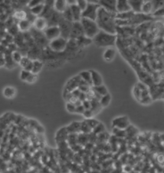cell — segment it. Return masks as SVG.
Listing matches in <instances>:
<instances>
[{
	"instance_id": "cell-44",
	"label": "cell",
	"mask_w": 164,
	"mask_h": 173,
	"mask_svg": "<svg viewBox=\"0 0 164 173\" xmlns=\"http://www.w3.org/2000/svg\"><path fill=\"white\" fill-rule=\"evenodd\" d=\"M31 72H29V71H26V70H21V74H20V78L21 80H24V81H26L27 79L29 78V76L31 75Z\"/></svg>"
},
{
	"instance_id": "cell-32",
	"label": "cell",
	"mask_w": 164,
	"mask_h": 173,
	"mask_svg": "<svg viewBox=\"0 0 164 173\" xmlns=\"http://www.w3.org/2000/svg\"><path fill=\"white\" fill-rule=\"evenodd\" d=\"M88 140V134H84V133H79L78 134V145H87Z\"/></svg>"
},
{
	"instance_id": "cell-45",
	"label": "cell",
	"mask_w": 164,
	"mask_h": 173,
	"mask_svg": "<svg viewBox=\"0 0 164 173\" xmlns=\"http://www.w3.org/2000/svg\"><path fill=\"white\" fill-rule=\"evenodd\" d=\"M77 5L80 7V9L83 12V11L87 8V1H86V0H78V1H77Z\"/></svg>"
},
{
	"instance_id": "cell-51",
	"label": "cell",
	"mask_w": 164,
	"mask_h": 173,
	"mask_svg": "<svg viewBox=\"0 0 164 173\" xmlns=\"http://www.w3.org/2000/svg\"><path fill=\"white\" fill-rule=\"evenodd\" d=\"M36 79H37V74H34V73H31V75L29 76V78L27 79V82H29V83H33V82H35L36 81Z\"/></svg>"
},
{
	"instance_id": "cell-2",
	"label": "cell",
	"mask_w": 164,
	"mask_h": 173,
	"mask_svg": "<svg viewBox=\"0 0 164 173\" xmlns=\"http://www.w3.org/2000/svg\"><path fill=\"white\" fill-rule=\"evenodd\" d=\"M92 41L97 46L103 47H112L114 46L117 41V36L113 35L107 32H100L97 34V36L92 39Z\"/></svg>"
},
{
	"instance_id": "cell-5",
	"label": "cell",
	"mask_w": 164,
	"mask_h": 173,
	"mask_svg": "<svg viewBox=\"0 0 164 173\" xmlns=\"http://www.w3.org/2000/svg\"><path fill=\"white\" fill-rule=\"evenodd\" d=\"M99 8H100L99 4H92V3L87 2V8L82 12V18L96 21Z\"/></svg>"
},
{
	"instance_id": "cell-20",
	"label": "cell",
	"mask_w": 164,
	"mask_h": 173,
	"mask_svg": "<svg viewBox=\"0 0 164 173\" xmlns=\"http://www.w3.org/2000/svg\"><path fill=\"white\" fill-rule=\"evenodd\" d=\"M68 7V5L66 3V1L64 0H57V1H54V8L56 12L60 13V14H63L65 9Z\"/></svg>"
},
{
	"instance_id": "cell-43",
	"label": "cell",
	"mask_w": 164,
	"mask_h": 173,
	"mask_svg": "<svg viewBox=\"0 0 164 173\" xmlns=\"http://www.w3.org/2000/svg\"><path fill=\"white\" fill-rule=\"evenodd\" d=\"M76 105L75 104H73V103H67L66 104V109L67 111H69V112H71V113H74V112H76Z\"/></svg>"
},
{
	"instance_id": "cell-1",
	"label": "cell",
	"mask_w": 164,
	"mask_h": 173,
	"mask_svg": "<svg viewBox=\"0 0 164 173\" xmlns=\"http://www.w3.org/2000/svg\"><path fill=\"white\" fill-rule=\"evenodd\" d=\"M96 22L100 31L116 35V14L110 13L100 7L97 12Z\"/></svg>"
},
{
	"instance_id": "cell-6",
	"label": "cell",
	"mask_w": 164,
	"mask_h": 173,
	"mask_svg": "<svg viewBox=\"0 0 164 173\" xmlns=\"http://www.w3.org/2000/svg\"><path fill=\"white\" fill-rule=\"evenodd\" d=\"M72 23L73 22L66 21L65 19H64V17L62 16V19L58 24L62 38H66V39L70 38V35H71V28H72Z\"/></svg>"
},
{
	"instance_id": "cell-24",
	"label": "cell",
	"mask_w": 164,
	"mask_h": 173,
	"mask_svg": "<svg viewBox=\"0 0 164 173\" xmlns=\"http://www.w3.org/2000/svg\"><path fill=\"white\" fill-rule=\"evenodd\" d=\"M31 22L29 20H27V19L20 21V22L18 24V28L21 32H27L28 30L31 29Z\"/></svg>"
},
{
	"instance_id": "cell-13",
	"label": "cell",
	"mask_w": 164,
	"mask_h": 173,
	"mask_svg": "<svg viewBox=\"0 0 164 173\" xmlns=\"http://www.w3.org/2000/svg\"><path fill=\"white\" fill-rule=\"evenodd\" d=\"M143 0H130L129 4L131 8V11L134 14H141L142 13V5Z\"/></svg>"
},
{
	"instance_id": "cell-46",
	"label": "cell",
	"mask_w": 164,
	"mask_h": 173,
	"mask_svg": "<svg viewBox=\"0 0 164 173\" xmlns=\"http://www.w3.org/2000/svg\"><path fill=\"white\" fill-rule=\"evenodd\" d=\"M134 95L135 97L136 98L137 101H140L141 100V90L136 86L135 88H134Z\"/></svg>"
},
{
	"instance_id": "cell-26",
	"label": "cell",
	"mask_w": 164,
	"mask_h": 173,
	"mask_svg": "<svg viewBox=\"0 0 164 173\" xmlns=\"http://www.w3.org/2000/svg\"><path fill=\"white\" fill-rule=\"evenodd\" d=\"M134 15V13L132 11L127 12V13H122V14H116V19L117 20H121V21H130Z\"/></svg>"
},
{
	"instance_id": "cell-8",
	"label": "cell",
	"mask_w": 164,
	"mask_h": 173,
	"mask_svg": "<svg viewBox=\"0 0 164 173\" xmlns=\"http://www.w3.org/2000/svg\"><path fill=\"white\" fill-rule=\"evenodd\" d=\"M83 36H84V32H83L80 22H74L72 23V28H71V32L69 39L77 40Z\"/></svg>"
},
{
	"instance_id": "cell-15",
	"label": "cell",
	"mask_w": 164,
	"mask_h": 173,
	"mask_svg": "<svg viewBox=\"0 0 164 173\" xmlns=\"http://www.w3.org/2000/svg\"><path fill=\"white\" fill-rule=\"evenodd\" d=\"M72 17H73V21L74 22H80L82 19V11L80 9V7L77 5V4L72 5L70 6Z\"/></svg>"
},
{
	"instance_id": "cell-29",
	"label": "cell",
	"mask_w": 164,
	"mask_h": 173,
	"mask_svg": "<svg viewBox=\"0 0 164 173\" xmlns=\"http://www.w3.org/2000/svg\"><path fill=\"white\" fill-rule=\"evenodd\" d=\"M92 89H93V91L95 93L99 95L100 96H103L104 95L108 94V90L105 88V86H103V85H101V86H98V87H93Z\"/></svg>"
},
{
	"instance_id": "cell-49",
	"label": "cell",
	"mask_w": 164,
	"mask_h": 173,
	"mask_svg": "<svg viewBox=\"0 0 164 173\" xmlns=\"http://www.w3.org/2000/svg\"><path fill=\"white\" fill-rule=\"evenodd\" d=\"M82 105L84 106V108L86 109V110H89V109H91V102H90V100H85V101H83L82 102Z\"/></svg>"
},
{
	"instance_id": "cell-33",
	"label": "cell",
	"mask_w": 164,
	"mask_h": 173,
	"mask_svg": "<svg viewBox=\"0 0 164 173\" xmlns=\"http://www.w3.org/2000/svg\"><path fill=\"white\" fill-rule=\"evenodd\" d=\"M125 131H126V138H132V137L136 136L138 133L137 129L134 126H132V125H130V126L128 127L125 129Z\"/></svg>"
},
{
	"instance_id": "cell-25",
	"label": "cell",
	"mask_w": 164,
	"mask_h": 173,
	"mask_svg": "<svg viewBox=\"0 0 164 173\" xmlns=\"http://www.w3.org/2000/svg\"><path fill=\"white\" fill-rule=\"evenodd\" d=\"M44 6H45V3H41L36 6H34L32 8H31V13L33 15H41L43 10H44Z\"/></svg>"
},
{
	"instance_id": "cell-23",
	"label": "cell",
	"mask_w": 164,
	"mask_h": 173,
	"mask_svg": "<svg viewBox=\"0 0 164 173\" xmlns=\"http://www.w3.org/2000/svg\"><path fill=\"white\" fill-rule=\"evenodd\" d=\"M79 76L80 77V79L85 81L86 83H87L89 86H92V80H91V73L90 71H83L81 72H80Z\"/></svg>"
},
{
	"instance_id": "cell-42",
	"label": "cell",
	"mask_w": 164,
	"mask_h": 173,
	"mask_svg": "<svg viewBox=\"0 0 164 173\" xmlns=\"http://www.w3.org/2000/svg\"><path fill=\"white\" fill-rule=\"evenodd\" d=\"M15 17L19 19L20 21H22V20H26L27 19V14L24 12V11H18L15 14Z\"/></svg>"
},
{
	"instance_id": "cell-47",
	"label": "cell",
	"mask_w": 164,
	"mask_h": 173,
	"mask_svg": "<svg viewBox=\"0 0 164 173\" xmlns=\"http://www.w3.org/2000/svg\"><path fill=\"white\" fill-rule=\"evenodd\" d=\"M153 16H156V17L164 16V6L162 7V8H160V9H158V10H156V11H154L153 13Z\"/></svg>"
},
{
	"instance_id": "cell-50",
	"label": "cell",
	"mask_w": 164,
	"mask_h": 173,
	"mask_svg": "<svg viewBox=\"0 0 164 173\" xmlns=\"http://www.w3.org/2000/svg\"><path fill=\"white\" fill-rule=\"evenodd\" d=\"M41 2H42V1L33 0V1H30V2L28 3V5H29V7H30V8H32V7H34V6H36V5H38L41 4Z\"/></svg>"
},
{
	"instance_id": "cell-38",
	"label": "cell",
	"mask_w": 164,
	"mask_h": 173,
	"mask_svg": "<svg viewBox=\"0 0 164 173\" xmlns=\"http://www.w3.org/2000/svg\"><path fill=\"white\" fill-rule=\"evenodd\" d=\"M92 132V129L90 128V127L88 126V124L87 123L86 121H81V126H80V133L84 134H89Z\"/></svg>"
},
{
	"instance_id": "cell-16",
	"label": "cell",
	"mask_w": 164,
	"mask_h": 173,
	"mask_svg": "<svg viewBox=\"0 0 164 173\" xmlns=\"http://www.w3.org/2000/svg\"><path fill=\"white\" fill-rule=\"evenodd\" d=\"M34 25L37 31H45L48 28L47 20L43 17H38L34 21Z\"/></svg>"
},
{
	"instance_id": "cell-36",
	"label": "cell",
	"mask_w": 164,
	"mask_h": 173,
	"mask_svg": "<svg viewBox=\"0 0 164 173\" xmlns=\"http://www.w3.org/2000/svg\"><path fill=\"white\" fill-rule=\"evenodd\" d=\"M76 41H77L78 46H87V45H89V43L92 42V39L83 36L81 38H80L79 39H77Z\"/></svg>"
},
{
	"instance_id": "cell-12",
	"label": "cell",
	"mask_w": 164,
	"mask_h": 173,
	"mask_svg": "<svg viewBox=\"0 0 164 173\" xmlns=\"http://www.w3.org/2000/svg\"><path fill=\"white\" fill-rule=\"evenodd\" d=\"M130 11H131V8L130 6L129 1H121V0L117 1V4H116V13L117 14L127 13Z\"/></svg>"
},
{
	"instance_id": "cell-30",
	"label": "cell",
	"mask_w": 164,
	"mask_h": 173,
	"mask_svg": "<svg viewBox=\"0 0 164 173\" xmlns=\"http://www.w3.org/2000/svg\"><path fill=\"white\" fill-rule=\"evenodd\" d=\"M43 68V63L42 62L38 61V60H34L33 61V66H32V71L31 72L34 74H38Z\"/></svg>"
},
{
	"instance_id": "cell-9",
	"label": "cell",
	"mask_w": 164,
	"mask_h": 173,
	"mask_svg": "<svg viewBox=\"0 0 164 173\" xmlns=\"http://www.w3.org/2000/svg\"><path fill=\"white\" fill-rule=\"evenodd\" d=\"M44 35L48 40L52 41V40L61 37V32H60V29L58 26H51V27H48L44 31Z\"/></svg>"
},
{
	"instance_id": "cell-37",
	"label": "cell",
	"mask_w": 164,
	"mask_h": 173,
	"mask_svg": "<svg viewBox=\"0 0 164 173\" xmlns=\"http://www.w3.org/2000/svg\"><path fill=\"white\" fill-rule=\"evenodd\" d=\"M92 132H93L95 135L98 136V135H100V134H102V133L105 132V127H104V125H103V123L99 122L98 125H97V126L96 127V128L92 130Z\"/></svg>"
},
{
	"instance_id": "cell-14",
	"label": "cell",
	"mask_w": 164,
	"mask_h": 173,
	"mask_svg": "<svg viewBox=\"0 0 164 173\" xmlns=\"http://www.w3.org/2000/svg\"><path fill=\"white\" fill-rule=\"evenodd\" d=\"M68 136H69V133H68V131L66 129V127H64V128H60L56 132V134H55V141L57 142V144L66 142L67 138H68Z\"/></svg>"
},
{
	"instance_id": "cell-10",
	"label": "cell",
	"mask_w": 164,
	"mask_h": 173,
	"mask_svg": "<svg viewBox=\"0 0 164 173\" xmlns=\"http://www.w3.org/2000/svg\"><path fill=\"white\" fill-rule=\"evenodd\" d=\"M130 125V121H129V119L127 116L117 117L113 120V122H112L113 128H117L120 129H126Z\"/></svg>"
},
{
	"instance_id": "cell-28",
	"label": "cell",
	"mask_w": 164,
	"mask_h": 173,
	"mask_svg": "<svg viewBox=\"0 0 164 173\" xmlns=\"http://www.w3.org/2000/svg\"><path fill=\"white\" fill-rule=\"evenodd\" d=\"M110 102H111V95L109 94V93L103 95V96H101V98L99 99V103H100L102 108L103 107H106L107 105H109Z\"/></svg>"
},
{
	"instance_id": "cell-19",
	"label": "cell",
	"mask_w": 164,
	"mask_h": 173,
	"mask_svg": "<svg viewBox=\"0 0 164 173\" xmlns=\"http://www.w3.org/2000/svg\"><path fill=\"white\" fill-rule=\"evenodd\" d=\"M21 66L23 68V70H26V71H29L31 72L32 71V66H33V61L30 58V57H25V56H22L21 62H20Z\"/></svg>"
},
{
	"instance_id": "cell-3",
	"label": "cell",
	"mask_w": 164,
	"mask_h": 173,
	"mask_svg": "<svg viewBox=\"0 0 164 173\" xmlns=\"http://www.w3.org/2000/svg\"><path fill=\"white\" fill-rule=\"evenodd\" d=\"M80 23L84 32V36L90 39H93L97 36V34L100 32V29L98 28L96 21L82 18Z\"/></svg>"
},
{
	"instance_id": "cell-34",
	"label": "cell",
	"mask_w": 164,
	"mask_h": 173,
	"mask_svg": "<svg viewBox=\"0 0 164 173\" xmlns=\"http://www.w3.org/2000/svg\"><path fill=\"white\" fill-rule=\"evenodd\" d=\"M67 142L71 147L78 145V134H69Z\"/></svg>"
},
{
	"instance_id": "cell-18",
	"label": "cell",
	"mask_w": 164,
	"mask_h": 173,
	"mask_svg": "<svg viewBox=\"0 0 164 173\" xmlns=\"http://www.w3.org/2000/svg\"><path fill=\"white\" fill-rule=\"evenodd\" d=\"M90 73H91V80H92L93 87H98V86L103 85V79L97 72L91 70Z\"/></svg>"
},
{
	"instance_id": "cell-11",
	"label": "cell",
	"mask_w": 164,
	"mask_h": 173,
	"mask_svg": "<svg viewBox=\"0 0 164 173\" xmlns=\"http://www.w3.org/2000/svg\"><path fill=\"white\" fill-rule=\"evenodd\" d=\"M116 4H117V1H115V0H99L100 7H102L104 10H106L110 13H113V14H117L116 13Z\"/></svg>"
},
{
	"instance_id": "cell-21",
	"label": "cell",
	"mask_w": 164,
	"mask_h": 173,
	"mask_svg": "<svg viewBox=\"0 0 164 173\" xmlns=\"http://www.w3.org/2000/svg\"><path fill=\"white\" fill-rule=\"evenodd\" d=\"M115 54H116V52H115V50L113 47H108L103 53V58H104L105 61L111 62V61L113 60V58L115 57Z\"/></svg>"
},
{
	"instance_id": "cell-48",
	"label": "cell",
	"mask_w": 164,
	"mask_h": 173,
	"mask_svg": "<svg viewBox=\"0 0 164 173\" xmlns=\"http://www.w3.org/2000/svg\"><path fill=\"white\" fill-rule=\"evenodd\" d=\"M83 115L85 116L86 119H91V118H93V116H94L95 114H94V112L92 111L91 109H89V110L85 111L84 113H83Z\"/></svg>"
},
{
	"instance_id": "cell-4",
	"label": "cell",
	"mask_w": 164,
	"mask_h": 173,
	"mask_svg": "<svg viewBox=\"0 0 164 173\" xmlns=\"http://www.w3.org/2000/svg\"><path fill=\"white\" fill-rule=\"evenodd\" d=\"M50 50L54 53H61L64 52L68 45V39L64 38L62 37H59L49 42Z\"/></svg>"
},
{
	"instance_id": "cell-27",
	"label": "cell",
	"mask_w": 164,
	"mask_h": 173,
	"mask_svg": "<svg viewBox=\"0 0 164 173\" xmlns=\"http://www.w3.org/2000/svg\"><path fill=\"white\" fill-rule=\"evenodd\" d=\"M15 93H16V90L13 87H6L3 91V94L6 98H13L15 95Z\"/></svg>"
},
{
	"instance_id": "cell-40",
	"label": "cell",
	"mask_w": 164,
	"mask_h": 173,
	"mask_svg": "<svg viewBox=\"0 0 164 173\" xmlns=\"http://www.w3.org/2000/svg\"><path fill=\"white\" fill-rule=\"evenodd\" d=\"M86 121H87V123L88 124V126L90 127V128L93 130L98 125L99 121L97 120H96V119H93V118H91V119H87V120H85Z\"/></svg>"
},
{
	"instance_id": "cell-41",
	"label": "cell",
	"mask_w": 164,
	"mask_h": 173,
	"mask_svg": "<svg viewBox=\"0 0 164 173\" xmlns=\"http://www.w3.org/2000/svg\"><path fill=\"white\" fill-rule=\"evenodd\" d=\"M21 58H22V55H21V54L19 51H15V52L12 54V59H13V61H14L15 63H20Z\"/></svg>"
},
{
	"instance_id": "cell-39",
	"label": "cell",
	"mask_w": 164,
	"mask_h": 173,
	"mask_svg": "<svg viewBox=\"0 0 164 173\" xmlns=\"http://www.w3.org/2000/svg\"><path fill=\"white\" fill-rule=\"evenodd\" d=\"M152 5H153V13L162 7L164 6V1H152Z\"/></svg>"
},
{
	"instance_id": "cell-52",
	"label": "cell",
	"mask_w": 164,
	"mask_h": 173,
	"mask_svg": "<svg viewBox=\"0 0 164 173\" xmlns=\"http://www.w3.org/2000/svg\"><path fill=\"white\" fill-rule=\"evenodd\" d=\"M85 111H86V109L84 108V106H83L82 105H79V106H77V107H76V113L83 114Z\"/></svg>"
},
{
	"instance_id": "cell-7",
	"label": "cell",
	"mask_w": 164,
	"mask_h": 173,
	"mask_svg": "<svg viewBox=\"0 0 164 173\" xmlns=\"http://www.w3.org/2000/svg\"><path fill=\"white\" fill-rule=\"evenodd\" d=\"M80 77L78 75L76 77H73L70 80H68V82L66 83L65 88H64V95L69 94V93H71L73 92L75 89H77L80 86Z\"/></svg>"
},
{
	"instance_id": "cell-17",
	"label": "cell",
	"mask_w": 164,
	"mask_h": 173,
	"mask_svg": "<svg viewBox=\"0 0 164 173\" xmlns=\"http://www.w3.org/2000/svg\"><path fill=\"white\" fill-rule=\"evenodd\" d=\"M80 126H81V122L73 121L70 125L66 127V129L69 134H79L80 133Z\"/></svg>"
},
{
	"instance_id": "cell-22",
	"label": "cell",
	"mask_w": 164,
	"mask_h": 173,
	"mask_svg": "<svg viewBox=\"0 0 164 173\" xmlns=\"http://www.w3.org/2000/svg\"><path fill=\"white\" fill-rule=\"evenodd\" d=\"M151 13H153L152 1H144L143 5H142V14L149 15Z\"/></svg>"
},
{
	"instance_id": "cell-35",
	"label": "cell",
	"mask_w": 164,
	"mask_h": 173,
	"mask_svg": "<svg viewBox=\"0 0 164 173\" xmlns=\"http://www.w3.org/2000/svg\"><path fill=\"white\" fill-rule=\"evenodd\" d=\"M62 16L64 17V19H65L66 21H69V22H74L73 17H72V14H71V8H70L69 5H68V7L65 9V11L62 14Z\"/></svg>"
},
{
	"instance_id": "cell-53",
	"label": "cell",
	"mask_w": 164,
	"mask_h": 173,
	"mask_svg": "<svg viewBox=\"0 0 164 173\" xmlns=\"http://www.w3.org/2000/svg\"><path fill=\"white\" fill-rule=\"evenodd\" d=\"M151 101H152V98H151V96L149 95L147 97H144V98H142V99L140 100V103H142V104H149Z\"/></svg>"
},
{
	"instance_id": "cell-31",
	"label": "cell",
	"mask_w": 164,
	"mask_h": 173,
	"mask_svg": "<svg viewBox=\"0 0 164 173\" xmlns=\"http://www.w3.org/2000/svg\"><path fill=\"white\" fill-rule=\"evenodd\" d=\"M113 134L117 138H126V131L125 129H120L117 128H113Z\"/></svg>"
}]
</instances>
